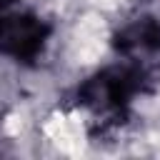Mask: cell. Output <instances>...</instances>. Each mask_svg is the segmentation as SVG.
I'll return each mask as SVG.
<instances>
[{
	"label": "cell",
	"instance_id": "3",
	"mask_svg": "<svg viewBox=\"0 0 160 160\" xmlns=\"http://www.w3.org/2000/svg\"><path fill=\"white\" fill-rule=\"evenodd\" d=\"M118 50L128 55L130 60H140L150 52L160 50V25L152 18H140L130 25H125L115 40Z\"/></svg>",
	"mask_w": 160,
	"mask_h": 160
},
{
	"label": "cell",
	"instance_id": "2",
	"mask_svg": "<svg viewBox=\"0 0 160 160\" xmlns=\"http://www.w3.org/2000/svg\"><path fill=\"white\" fill-rule=\"evenodd\" d=\"M50 38V25L12 0H0V55L18 62H32Z\"/></svg>",
	"mask_w": 160,
	"mask_h": 160
},
{
	"label": "cell",
	"instance_id": "1",
	"mask_svg": "<svg viewBox=\"0 0 160 160\" xmlns=\"http://www.w3.org/2000/svg\"><path fill=\"white\" fill-rule=\"evenodd\" d=\"M150 78L152 75L142 60L128 58V62L122 65H112L90 75L78 88V105L85 108L92 118H100L102 122L120 120L132 98L145 90Z\"/></svg>",
	"mask_w": 160,
	"mask_h": 160
}]
</instances>
